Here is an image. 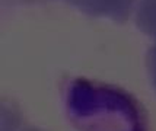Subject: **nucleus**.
<instances>
[{"label":"nucleus","mask_w":156,"mask_h":131,"mask_svg":"<svg viewBox=\"0 0 156 131\" xmlns=\"http://www.w3.org/2000/svg\"><path fill=\"white\" fill-rule=\"evenodd\" d=\"M70 111L88 131H142L137 109L115 92L77 86L72 95Z\"/></svg>","instance_id":"nucleus-1"}]
</instances>
